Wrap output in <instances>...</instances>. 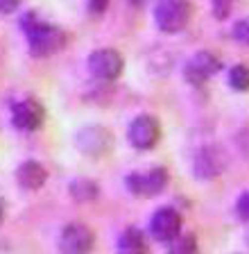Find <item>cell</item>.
<instances>
[{
  "instance_id": "obj_13",
  "label": "cell",
  "mask_w": 249,
  "mask_h": 254,
  "mask_svg": "<svg viewBox=\"0 0 249 254\" xmlns=\"http://www.w3.org/2000/svg\"><path fill=\"white\" fill-rule=\"evenodd\" d=\"M118 254H148V241L143 232L136 227H127L118 238Z\"/></svg>"
},
{
  "instance_id": "obj_3",
  "label": "cell",
  "mask_w": 249,
  "mask_h": 254,
  "mask_svg": "<svg viewBox=\"0 0 249 254\" xmlns=\"http://www.w3.org/2000/svg\"><path fill=\"white\" fill-rule=\"evenodd\" d=\"M89 70L93 73V77L102 79V82H113L122 75L125 70V59L118 50L113 48H100L93 50L89 57Z\"/></svg>"
},
{
  "instance_id": "obj_16",
  "label": "cell",
  "mask_w": 249,
  "mask_h": 254,
  "mask_svg": "<svg viewBox=\"0 0 249 254\" xmlns=\"http://www.w3.org/2000/svg\"><path fill=\"white\" fill-rule=\"evenodd\" d=\"M168 254H199V250H197V241L193 234H188V236H177L172 243H170V250Z\"/></svg>"
},
{
  "instance_id": "obj_17",
  "label": "cell",
  "mask_w": 249,
  "mask_h": 254,
  "mask_svg": "<svg viewBox=\"0 0 249 254\" xmlns=\"http://www.w3.org/2000/svg\"><path fill=\"white\" fill-rule=\"evenodd\" d=\"M233 39L238 43L249 46V18H243V21H238L233 25Z\"/></svg>"
},
{
  "instance_id": "obj_10",
  "label": "cell",
  "mask_w": 249,
  "mask_h": 254,
  "mask_svg": "<svg viewBox=\"0 0 249 254\" xmlns=\"http://www.w3.org/2000/svg\"><path fill=\"white\" fill-rule=\"evenodd\" d=\"M220 66H222V64H220V59H217L213 53H208V50H199V53H195L188 62H186L184 75L191 84L199 86V84H204L206 79H211L213 75L220 70Z\"/></svg>"
},
{
  "instance_id": "obj_14",
  "label": "cell",
  "mask_w": 249,
  "mask_h": 254,
  "mask_svg": "<svg viewBox=\"0 0 249 254\" xmlns=\"http://www.w3.org/2000/svg\"><path fill=\"white\" fill-rule=\"evenodd\" d=\"M229 86L240 93H247L249 91V66L245 64H236L229 70Z\"/></svg>"
},
{
  "instance_id": "obj_12",
  "label": "cell",
  "mask_w": 249,
  "mask_h": 254,
  "mask_svg": "<svg viewBox=\"0 0 249 254\" xmlns=\"http://www.w3.org/2000/svg\"><path fill=\"white\" fill-rule=\"evenodd\" d=\"M16 180H18V184H21L23 189L39 190L43 184H46V180H48V173H46V168H43L39 161L30 159V161H23V164L18 166Z\"/></svg>"
},
{
  "instance_id": "obj_4",
  "label": "cell",
  "mask_w": 249,
  "mask_h": 254,
  "mask_svg": "<svg viewBox=\"0 0 249 254\" xmlns=\"http://www.w3.org/2000/svg\"><path fill=\"white\" fill-rule=\"evenodd\" d=\"M229 161L227 154L220 145H204L195 152V161H193V170H195L197 180H215L227 170Z\"/></svg>"
},
{
  "instance_id": "obj_15",
  "label": "cell",
  "mask_w": 249,
  "mask_h": 254,
  "mask_svg": "<svg viewBox=\"0 0 249 254\" xmlns=\"http://www.w3.org/2000/svg\"><path fill=\"white\" fill-rule=\"evenodd\" d=\"M70 193H73V197L77 202H91L98 195V186L91 180H75L70 184Z\"/></svg>"
},
{
  "instance_id": "obj_2",
  "label": "cell",
  "mask_w": 249,
  "mask_h": 254,
  "mask_svg": "<svg viewBox=\"0 0 249 254\" xmlns=\"http://www.w3.org/2000/svg\"><path fill=\"white\" fill-rule=\"evenodd\" d=\"M193 16V5L188 0H159L154 7V23L161 32L175 34L181 32Z\"/></svg>"
},
{
  "instance_id": "obj_22",
  "label": "cell",
  "mask_w": 249,
  "mask_h": 254,
  "mask_svg": "<svg viewBox=\"0 0 249 254\" xmlns=\"http://www.w3.org/2000/svg\"><path fill=\"white\" fill-rule=\"evenodd\" d=\"M2 218H5V202L0 197V222H2Z\"/></svg>"
},
{
  "instance_id": "obj_23",
  "label": "cell",
  "mask_w": 249,
  "mask_h": 254,
  "mask_svg": "<svg viewBox=\"0 0 249 254\" xmlns=\"http://www.w3.org/2000/svg\"><path fill=\"white\" fill-rule=\"evenodd\" d=\"M129 2H132V5H145L148 0H129Z\"/></svg>"
},
{
  "instance_id": "obj_18",
  "label": "cell",
  "mask_w": 249,
  "mask_h": 254,
  "mask_svg": "<svg viewBox=\"0 0 249 254\" xmlns=\"http://www.w3.org/2000/svg\"><path fill=\"white\" fill-rule=\"evenodd\" d=\"M236 211H238L240 220L249 222V190H245L243 195L238 197V202H236Z\"/></svg>"
},
{
  "instance_id": "obj_9",
  "label": "cell",
  "mask_w": 249,
  "mask_h": 254,
  "mask_svg": "<svg viewBox=\"0 0 249 254\" xmlns=\"http://www.w3.org/2000/svg\"><path fill=\"white\" fill-rule=\"evenodd\" d=\"M43 121H46V109L34 98H25L11 107V123L21 132H37Z\"/></svg>"
},
{
  "instance_id": "obj_7",
  "label": "cell",
  "mask_w": 249,
  "mask_h": 254,
  "mask_svg": "<svg viewBox=\"0 0 249 254\" xmlns=\"http://www.w3.org/2000/svg\"><path fill=\"white\" fill-rule=\"evenodd\" d=\"M125 184H127V189L132 190L134 195H141V197L159 195L161 190L168 186V170L156 166V168H149L148 173H132L127 175Z\"/></svg>"
},
{
  "instance_id": "obj_19",
  "label": "cell",
  "mask_w": 249,
  "mask_h": 254,
  "mask_svg": "<svg viewBox=\"0 0 249 254\" xmlns=\"http://www.w3.org/2000/svg\"><path fill=\"white\" fill-rule=\"evenodd\" d=\"M23 0H0V14H11L16 11Z\"/></svg>"
},
{
  "instance_id": "obj_20",
  "label": "cell",
  "mask_w": 249,
  "mask_h": 254,
  "mask_svg": "<svg viewBox=\"0 0 249 254\" xmlns=\"http://www.w3.org/2000/svg\"><path fill=\"white\" fill-rule=\"evenodd\" d=\"M106 7H109V0H89L91 14H102Z\"/></svg>"
},
{
  "instance_id": "obj_8",
  "label": "cell",
  "mask_w": 249,
  "mask_h": 254,
  "mask_svg": "<svg viewBox=\"0 0 249 254\" xmlns=\"http://www.w3.org/2000/svg\"><path fill=\"white\" fill-rule=\"evenodd\" d=\"M149 234L159 243H172L181 234V216L172 206H161L149 218Z\"/></svg>"
},
{
  "instance_id": "obj_6",
  "label": "cell",
  "mask_w": 249,
  "mask_h": 254,
  "mask_svg": "<svg viewBox=\"0 0 249 254\" xmlns=\"http://www.w3.org/2000/svg\"><path fill=\"white\" fill-rule=\"evenodd\" d=\"M127 138L136 150H152L161 138V123L159 118L149 116V114H141L129 123Z\"/></svg>"
},
{
  "instance_id": "obj_11",
  "label": "cell",
  "mask_w": 249,
  "mask_h": 254,
  "mask_svg": "<svg viewBox=\"0 0 249 254\" xmlns=\"http://www.w3.org/2000/svg\"><path fill=\"white\" fill-rule=\"evenodd\" d=\"M113 136L102 125H86L82 132H77V148L91 157H102L111 150Z\"/></svg>"
},
{
  "instance_id": "obj_1",
  "label": "cell",
  "mask_w": 249,
  "mask_h": 254,
  "mask_svg": "<svg viewBox=\"0 0 249 254\" xmlns=\"http://www.w3.org/2000/svg\"><path fill=\"white\" fill-rule=\"evenodd\" d=\"M23 30H25L27 43L34 57H50V55L59 53L66 46V34L64 30H59L57 25L39 21L34 14L23 16Z\"/></svg>"
},
{
  "instance_id": "obj_21",
  "label": "cell",
  "mask_w": 249,
  "mask_h": 254,
  "mask_svg": "<svg viewBox=\"0 0 249 254\" xmlns=\"http://www.w3.org/2000/svg\"><path fill=\"white\" fill-rule=\"evenodd\" d=\"M217 7V16H227L229 11V0H213Z\"/></svg>"
},
{
  "instance_id": "obj_5",
  "label": "cell",
  "mask_w": 249,
  "mask_h": 254,
  "mask_svg": "<svg viewBox=\"0 0 249 254\" xmlns=\"http://www.w3.org/2000/svg\"><path fill=\"white\" fill-rule=\"evenodd\" d=\"M96 236L84 222H68L59 234V252L61 254H91Z\"/></svg>"
}]
</instances>
